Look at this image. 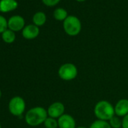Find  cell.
Returning a JSON list of instances; mask_svg holds the SVG:
<instances>
[{
    "label": "cell",
    "mask_w": 128,
    "mask_h": 128,
    "mask_svg": "<svg viewBox=\"0 0 128 128\" xmlns=\"http://www.w3.org/2000/svg\"><path fill=\"white\" fill-rule=\"evenodd\" d=\"M48 117L47 109L42 106H36L30 108L25 116V122L30 126H37L44 124Z\"/></svg>",
    "instance_id": "6da1fadb"
},
{
    "label": "cell",
    "mask_w": 128,
    "mask_h": 128,
    "mask_svg": "<svg viewBox=\"0 0 128 128\" xmlns=\"http://www.w3.org/2000/svg\"><path fill=\"white\" fill-rule=\"evenodd\" d=\"M94 113L98 120L106 121H108L114 115H115L114 107L107 100H100L97 102L94 106Z\"/></svg>",
    "instance_id": "7a4b0ae2"
},
{
    "label": "cell",
    "mask_w": 128,
    "mask_h": 128,
    "mask_svg": "<svg viewBox=\"0 0 128 128\" xmlns=\"http://www.w3.org/2000/svg\"><path fill=\"white\" fill-rule=\"evenodd\" d=\"M62 27L68 36H76L81 32L82 26L78 18L75 15H69L62 22Z\"/></svg>",
    "instance_id": "3957f363"
},
{
    "label": "cell",
    "mask_w": 128,
    "mask_h": 128,
    "mask_svg": "<svg viewBox=\"0 0 128 128\" xmlns=\"http://www.w3.org/2000/svg\"><path fill=\"white\" fill-rule=\"evenodd\" d=\"M77 66L72 62H66L61 65L58 69V76L62 81L70 82L74 80L78 76Z\"/></svg>",
    "instance_id": "277c9868"
},
{
    "label": "cell",
    "mask_w": 128,
    "mask_h": 128,
    "mask_svg": "<svg viewBox=\"0 0 128 128\" xmlns=\"http://www.w3.org/2000/svg\"><path fill=\"white\" fill-rule=\"evenodd\" d=\"M8 111L16 117H20L26 110V102L23 97L20 96H13L8 102Z\"/></svg>",
    "instance_id": "5b68a950"
},
{
    "label": "cell",
    "mask_w": 128,
    "mask_h": 128,
    "mask_svg": "<svg viewBox=\"0 0 128 128\" xmlns=\"http://www.w3.org/2000/svg\"><path fill=\"white\" fill-rule=\"evenodd\" d=\"M47 112L49 117L58 119L65 114V106L61 102H54L48 106Z\"/></svg>",
    "instance_id": "8992f818"
},
{
    "label": "cell",
    "mask_w": 128,
    "mask_h": 128,
    "mask_svg": "<svg viewBox=\"0 0 128 128\" xmlns=\"http://www.w3.org/2000/svg\"><path fill=\"white\" fill-rule=\"evenodd\" d=\"M25 27V20L20 15H13L8 20V28L14 32L22 31Z\"/></svg>",
    "instance_id": "52a82bcc"
},
{
    "label": "cell",
    "mask_w": 128,
    "mask_h": 128,
    "mask_svg": "<svg viewBox=\"0 0 128 128\" xmlns=\"http://www.w3.org/2000/svg\"><path fill=\"white\" fill-rule=\"evenodd\" d=\"M40 33L39 27L32 24H29L25 26L24 30H22V36L25 39L32 40L38 36Z\"/></svg>",
    "instance_id": "ba28073f"
},
{
    "label": "cell",
    "mask_w": 128,
    "mask_h": 128,
    "mask_svg": "<svg viewBox=\"0 0 128 128\" xmlns=\"http://www.w3.org/2000/svg\"><path fill=\"white\" fill-rule=\"evenodd\" d=\"M58 128H76L75 118L70 114H64L58 119Z\"/></svg>",
    "instance_id": "9c48e42d"
},
{
    "label": "cell",
    "mask_w": 128,
    "mask_h": 128,
    "mask_svg": "<svg viewBox=\"0 0 128 128\" xmlns=\"http://www.w3.org/2000/svg\"><path fill=\"white\" fill-rule=\"evenodd\" d=\"M115 115L123 118L128 114V100L120 99L114 105Z\"/></svg>",
    "instance_id": "30bf717a"
},
{
    "label": "cell",
    "mask_w": 128,
    "mask_h": 128,
    "mask_svg": "<svg viewBox=\"0 0 128 128\" xmlns=\"http://www.w3.org/2000/svg\"><path fill=\"white\" fill-rule=\"evenodd\" d=\"M18 7L17 0H0V12L8 13L16 10Z\"/></svg>",
    "instance_id": "8fae6325"
},
{
    "label": "cell",
    "mask_w": 128,
    "mask_h": 128,
    "mask_svg": "<svg viewBox=\"0 0 128 128\" xmlns=\"http://www.w3.org/2000/svg\"><path fill=\"white\" fill-rule=\"evenodd\" d=\"M47 20L46 14L43 12H38L32 16V23L37 26H42L44 25Z\"/></svg>",
    "instance_id": "7c38bea8"
},
{
    "label": "cell",
    "mask_w": 128,
    "mask_h": 128,
    "mask_svg": "<svg viewBox=\"0 0 128 128\" xmlns=\"http://www.w3.org/2000/svg\"><path fill=\"white\" fill-rule=\"evenodd\" d=\"M53 16L55 20H56L58 21L63 22L67 18V17L69 15H68L67 11L66 9H64L63 8H57L54 11Z\"/></svg>",
    "instance_id": "4fadbf2b"
},
{
    "label": "cell",
    "mask_w": 128,
    "mask_h": 128,
    "mask_svg": "<svg viewBox=\"0 0 128 128\" xmlns=\"http://www.w3.org/2000/svg\"><path fill=\"white\" fill-rule=\"evenodd\" d=\"M2 35V39L6 44H12L16 40V34L14 31L8 29Z\"/></svg>",
    "instance_id": "5bb4252c"
},
{
    "label": "cell",
    "mask_w": 128,
    "mask_h": 128,
    "mask_svg": "<svg viewBox=\"0 0 128 128\" xmlns=\"http://www.w3.org/2000/svg\"><path fill=\"white\" fill-rule=\"evenodd\" d=\"M89 128H112V126L108 121L96 119L90 124Z\"/></svg>",
    "instance_id": "9a60e30c"
},
{
    "label": "cell",
    "mask_w": 128,
    "mask_h": 128,
    "mask_svg": "<svg viewBox=\"0 0 128 128\" xmlns=\"http://www.w3.org/2000/svg\"><path fill=\"white\" fill-rule=\"evenodd\" d=\"M43 124L44 128H58V120L48 116Z\"/></svg>",
    "instance_id": "2e32d148"
},
{
    "label": "cell",
    "mask_w": 128,
    "mask_h": 128,
    "mask_svg": "<svg viewBox=\"0 0 128 128\" xmlns=\"http://www.w3.org/2000/svg\"><path fill=\"white\" fill-rule=\"evenodd\" d=\"M108 123L112 128H121L122 127V119L117 115H114L109 120Z\"/></svg>",
    "instance_id": "e0dca14e"
},
{
    "label": "cell",
    "mask_w": 128,
    "mask_h": 128,
    "mask_svg": "<svg viewBox=\"0 0 128 128\" xmlns=\"http://www.w3.org/2000/svg\"><path fill=\"white\" fill-rule=\"evenodd\" d=\"M8 29V20L0 14V34H2Z\"/></svg>",
    "instance_id": "ac0fdd59"
},
{
    "label": "cell",
    "mask_w": 128,
    "mask_h": 128,
    "mask_svg": "<svg viewBox=\"0 0 128 128\" xmlns=\"http://www.w3.org/2000/svg\"><path fill=\"white\" fill-rule=\"evenodd\" d=\"M42 1L44 6L48 7H54L60 2V0H42Z\"/></svg>",
    "instance_id": "d6986e66"
},
{
    "label": "cell",
    "mask_w": 128,
    "mask_h": 128,
    "mask_svg": "<svg viewBox=\"0 0 128 128\" xmlns=\"http://www.w3.org/2000/svg\"><path fill=\"white\" fill-rule=\"evenodd\" d=\"M121 128H128V114L123 117L122 118V127Z\"/></svg>",
    "instance_id": "ffe728a7"
},
{
    "label": "cell",
    "mask_w": 128,
    "mask_h": 128,
    "mask_svg": "<svg viewBox=\"0 0 128 128\" xmlns=\"http://www.w3.org/2000/svg\"><path fill=\"white\" fill-rule=\"evenodd\" d=\"M76 1L78 2H83L86 1V0H76Z\"/></svg>",
    "instance_id": "44dd1931"
},
{
    "label": "cell",
    "mask_w": 128,
    "mask_h": 128,
    "mask_svg": "<svg viewBox=\"0 0 128 128\" xmlns=\"http://www.w3.org/2000/svg\"><path fill=\"white\" fill-rule=\"evenodd\" d=\"M76 128H87V127L83 126H76Z\"/></svg>",
    "instance_id": "7402d4cb"
},
{
    "label": "cell",
    "mask_w": 128,
    "mask_h": 128,
    "mask_svg": "<svg viewBox=\"0 0 128 128\" xmlns=\"http://www.w3.org/2000/svg\"><path fill=\"white\" fill-rule=\"evenodd\" d=\"M1 97H2V90H0V99H1Z\"/></svg>",
    "instance_id": "603a6c76"
},
{
    "label": "cell",
    "mask_w": 128,
    "mask_h": 128,
    "mask_svg": "<svg viewBox=\"0 0 128 128\" xmlns=\"http://www.w3.org/2000/svg\"><path fill=\"white\" fill-rule=\"evenodd\" d=\"M0 128H2V125H1V124H0Z\"/></svg>",
    "instance_id": "cb8c5ba5"
}]
</instances>
